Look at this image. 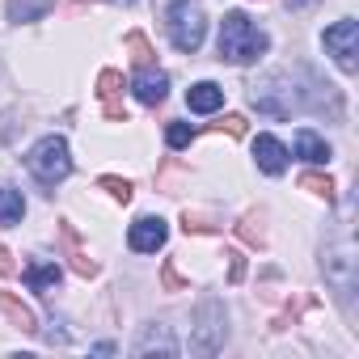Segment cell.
<instances>
[{"label":"cell","mask_w":359,"mask_h":359,"mask_svg":"<svg viewBox=\"0 0 359 359\" xmlns=\"http://www.w3.org/2000/svg\"><path fill=\"white\" fill-rule=\"evenodd\" d=\"M266 47H271L266 30H258L241 9L224 13V26H220V60H229V64H254L258 55H266Z\"/></svg>","instance_id":"6da1fadb"},{"label":"cell","mask_w":359,"mask_h":359,"mask_svg":"<svg viewBox=\"0 0 359 359\" xmlns=\"http://www.w3.org/2000/svg\"><path fill=\"white\" fill-rule=\"evenodd\" d=\"M321 275H325V283L334 287V296L342 300V309H351V296H355V287H359V279H355V241L342 233L334 245H325V254H321Z\"/></svg>","instance_id":"7a4b0ae2"},{"label":"cell","mask_w":359,"mask_h":359,"mask_svg":"<svg viewBox=\"0 0 359 359\" xmlns=\"http://www.w3.org/2000/svg\"><path fill=\"white\" fill-rule=\"evenodd\" d=\"M203 34H208L203 0H173L169 5V39H173V47L195 55L203 47Z\"/></svg>","instance_id":"3957f363"},{"label":"cell","mask_w":359,"mask_h":359,"mask_svg":"<svg viewBox=\"0 0 359 359\" xmlns=\"http://www.w3.org/2000/svg\"><path fill=\"white\" fill-rule=\"evenodd\" d=\"M26 165H30V173L39 177L43 187H60L64 177L72 173V156H68V140L64 135H43L34 148H30V156H26Z\"/></svg>","instance_id":"277c9868"},{"label":"cell","mask_w":359,"mask_h":359,"mask_svg":"<svg viewBox=\"0 0 359 359\" xmlns=\"http://www.w3.org/2000/svg\"><path fill=\"white\" fill-rule=\"evenodd\" d=\"M229 338V313L216 296L199 300V313H195V330H191V346L199 355H216Z\"/></svg>","instance_id":"5b68a950"},{"label":"cell","mask_w":359,"mask_h":359,"mask_svg":"<svg viewBox=\"0 0 359 359\" xmlns=\"http://www.w3.org/2000/svg\"><path fill=\"white\" fill-rule=\"evenodd\" d=\"M250 102H254V110H262V114H275V118H287L292 110H300V93H296V85L287 81V76H266L262 85H254V93H250Z\"/></svg>","instance_id":"8992f818"},{"label":"cell","mask_w":359,"mask_h":359,"mask_svg":"<svg viewBox=\"0 0 359 359\" xmlns=\"http://www.w3.org/2000/svg\"><path fill=\"white\" fill-rule=\"evenodd\" d=\"M321 43H325V51L334 55V64L351 76L355 68H359V22L355 18H342V22H334L325 34H321Z\"/></svg>","instance_id":"52a82bcc"},{"label":"cell","mask_w":359,"mask_h":359,"mask_svg":"<svg viewBox=\"0 0 359 359\" xmlns=\"http://www.w3.org/2000/svg\"><path fill=\"white\" fill-rule=\"evenodd\" d=\"M165 241H169V224H165L161 216H140V220L131 224V233H127V245H131L135 254H156Z\"/></svg>","instance_id":"ba28073f"},{"label":"cell","mask_w":359,"mask_h":359,"mask_svg":"<svg viewBox=\"0 0 359 359\" xmlns=\"http://www.w3.org/2000/svg\"><path fill=\"white\" fill-rule=\"evenodd\" d=\"M131 89H135V97H140L144 106H161V102H165V93H169V76H165V72H156V68L148 64V68H140V76L131 81Z\"/></svg>","instance_id":"9c48e42d"},{"label":"cell","mask_w":359,"mask_h":359,"mask_svg":"<svg viewBox=\"0 0 359 359\" xmlns=\"http://www.w3.org/2000/svg\"><path fill=\"white\" fill-rule=\"evenodd\" d=\"M118 93H123V72L106 68V72L97 76V97H102V110H106V118H114V123L123 118V123H127V110H123Z\"/></svg>","instance_id":"30bf717a"},{"label":"cell","mask_w":359,"mask_h":359,"mask_svg":"<svg viewBox=\"0 0 359 359\" xmlns=\"http://www.w3.org/2000/svg\"><path fill=\"white\" fill-rule=\"evenodd\" d=\"M254 161H258L262 173L279 177V173L287 169V148H283L275 135H258V140H254Z\"/></svg>","instance_id":"8fae6325"},{"label":"cell","mask_w":359,"mask_h":359,"mask_svg":"<svg viewBox=\"0 0 359 359\" xmlns=\"http://www.w3.org/2000/svg\"><path fill=\"white\" fill-rule=\"evenodd\" d=\"M187 106H191L195 114H216V110L224 106V89H220L216 81H199V85L187 89Z\"/></svg>","instance_id":"7c38bea8"},{"label":"cell","mask_w":359,"mask_h":359,"mask_svg":"<svg viewBox=\"0 0 359 359\" xmlns=\"http://www.w3.org/2000/svg\"><path fill=\"white\" fill-rule=\"evenodd\" d=\"M60 237H64V245H68V258H72V271L81 275V279H93L97 275V262L81 250V237H76V229L68 224V220H60Z\"/></svg>","instance_id":"4fadbf2b"},{"label":"cell","mask_w":359,"mask_h":359,"mask_svg":"<svg viewBox=\"0 0 359 359\" xmlns=\"http://www.w3.org/2000/svg\"><path fill=\"white\" fill-rule=\"evenodd\" d=\"M0 313L9 317V325H18L22 334H39V321H34V309L22 304L13 292H0Z\"/></svg>","instance_id":"5bb4252c"},{"label":"cell","mask_w":359,"mask_h":359,"mask_svg":"<svg viewBox=\"0 0 359 359\" xmlns=\"http://www.w3.org/2000/svg\"><path fill=\"white\" fill-rule=\"evenodd\" d=\"M131 351H135V355H152V351H161V355H177V342H173L169 325H148Z\"/></svg>","instance_id":"9a60e30c"},{"label":"cell","mask_w":359,"mask_h":359,"mask_svg":"<svg viewBox=\"0 0 359 359\" xmlns=\"http://www.w3.org/2000/svg\"><path fill=\"white\" fill-rule=\"evenodd\" d=\"M292 148H296V156L309 161V165H325V161H330V144H325L317 131H296V144H292Z\"/></svg>","instance_id":"2e32d148"},{"label":"cell","mask_w":359,"mask_h":359,"mask_svg":"<svg viewBox=\"0 0 359 359\" xmlns=\"http://www.w3.org/2000/svg\"><path fill=\"white\" fill-rule=\"evenodd\" d=\"M55 9V0H9L5 5V13H9V22H39V18H47Z\"/></svg>","instance_id":"e0dca14e"},{"label":"cell","mask_w":359,"mask_h":359,"mask_svg":"<svg viewBox=\"0 0 359 359\" xmlns=\"http://www.w3.org/2000/svg\"><path fill=\"white\" fill-rule=\"evenodd\" d=\"M26 283H30L39 296H47V292L60 283V266H55V262H30V266H26Z\"/></svg>","instance_id":"ac0fdd59"},{"label":"cell","mask_w":359,"mask_h":359,"mask_svg":"<svg viewBox=\"0 0 359 359\" xmlns=\"http://www.w3.org/2000/svg\"><path fill=\"white\" fill-rule=\"evenodd\" d=\"M22 216H26V199H22V191L0 187V224H22Z\"/></svg>","instance_id":"d6986e66"},{"label":"cell","mask_w":359,"mask_h":359,"mask_svg":"<svg viewBox=\"0 0 359 359\" xmlns=\"http://www.w3.org/2000/svg\"><path fill=\"white\" fill-rule=\"evenodd\" d=\"M237 237H241L245 245H254V250H262V245H266V229H262V212H245V216H241V224H237Z\"/></svg>","instance_id":"ffe728a7"},{"label":"cell","mask_w":359,"mask_h":359,"mask_svg":"<svg viewBox=\"0 0 359 359\" xmlns=\"http://www.w3.org/2000/svg\"><path fill=\"white\" fill-rule=\"evenodd\" d=\"M123 47H127V55H131V64H135V68H148V64H152V55H156V51H152V43H148L140 30H131V34L123 39Z\"/></svg>","instance_id":"44dd1931"},{"label":"cell","mask_w":359,"mask_h":359,"mask_svg":"<svg viewBox=\"0 0 359 359\" xmlns=\"http://www.w3.org/2000/svg\"><path fill=\"white\" fill-rule=\"evenodd\" d=\"M300 187L309 191V195H317V199H334V182H330V173H317V169H304L300 173Z\"/></svg>","instance_id":"7402d4cb"},{"label":"cell","mask_w":359,"mask_h":359,"mask_svg":"<svg viewBox=\"0 0 359 359\" xmlns=\"http://www.w3.org/2000/svg\"><path fill=\"white\" fill-rule=\"evenodd\" d=\"M97 187L110 195V199H118V203H131V182L127 177H114V173H102L97 177Z\"/></svg>","instance_id":"603a6c76"},{"label":"cell","mask_w":359,"mask_h":359,"mask_svg":"<svg viewBox=\"0 0 359 359\" xmlns=\"http://www.w3.org/2000/svg\"><path fill=\"white\" fill-rule=\"evenodd\" d=\"M199 131L191 127V123H169V131H165V140H169V148H187L191 140H195Z\"/></svg>","instance_id":"cb8c5ba5"},{"label":"cell","mask_w":359,"mask_h":359,"mask_svg":"<svg viewBox=\"0 0 359 359\" xmlns=\"http://www.w3.org/2000/svg\"><path fill=\"white\" fill-rule=\"evenodd\" d=\"M161 287H165V292H187V279L177 275V266H173V262H165V266H161Z\"/></svg>","instance_id":"d4e9b609"},{"label":"cell","mask_w":359,"mask_h":359,"mask_svg":"<svg viewBox=\"0 0 359 359\" xmlns=\"http://www.w3.org/2000/svg\"><path fill=\"white\" fill-rule=\"evenodd\" d=\"M182 229H187V233H216V224H212L203 212H187V216H182Z\"/></svg>","instance_id":"484cf974"},{"label":"cell","mask_w":359,"mask_h":359,"mask_svg":"<svg viewBox=\"0 0 359 359\" xmlns=\"http://www.w3.org/2000/svg\"><path fill=\"white\" fill-rule=\"evenodd\" d=\"M216 131H229V135L241 140V135H245V118H241V114H224V118L216 123Z\"/></svg>","instance_id":"4316f807"},{"label":"cell","mask_w":359,"mask_h":359,"mask_svg":"<svg viewBox=\"0 0 359 359\" xmlns=\"http://www.w3.org/2000/svg\"><path fill=\"white\" fill-rule=\"evenodd\" d=\"M224 258H229V283H241V279H245V258H241L237 250H229Z\"/></svg>","instance_id":"83f0119b"},{"label":"cell","mask_w":359,"mask_h":359,"mask_svg":"<svg viewBox=\"0 0 359 359\" xmlns=\"http://www.w3.org/2000/svg\"><path fill=\"white\" fill-rule=\"evenodd\" d=\"M9 275H18V262H13V254L0 245V279H9Z\"/></svg>","instance_id":"f1b7e54d"},{"label":"cell","mask_w":359,"mask_h":359,"mask_svg":"<svg viewBox=\"0 0 359 359\" xmlns=\"http://www.w3.org/2000/svg\"><path fill=\"white\" fill-rule=\"evenodd\" d=\"M43 338H47V342H51V346H68V334H64V330H47V334H43Z\"/></svg>","instance_id":"f546056e"},{"label":"cell","mask_w":359,"mask_h":359,"mask_svg":"<svg viewBox=\"0 0 359 359\" xmlns=\"http://www.w3.org/2000/svg\"><path fill=\"white\" fill-rule=\"evenodd\" d=\"M309 5H317V0H287V9H309Z\"/></svg>","instance_id":"4dcf8cb0"},{"label":"cell","mask_w":359,"mask_h":359,"mask_svg":"<svg viewBox=\"0 0 359 359\" xmlns=\"http://www.w3.org/2000/svg\"><path fill=\"white\" fill-rule=\"evenodd\" d=\"M114 5H135V0H114Z\"/></svg>","instance_id":"1f68e13d"}]
</instances>
